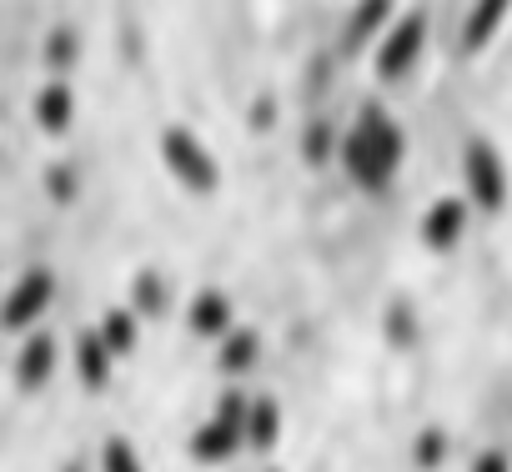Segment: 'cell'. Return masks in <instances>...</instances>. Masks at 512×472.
<instances>
[{"label": "cell", "instance_id": "6da1fadb", "mask_svg": "<svg viewBox=\"0 0 512 472\" xmlns=\"http://www.w3.org/2000/svg\"><path fill=\"white\" fill-rule=\"evenodd\" d=\"M402 156H407V136L397 126V116L382 106V101H362L357 106V121L347 126L342 136V176L362 191V196H382L397 171H402Z\"/></svg>", "mask_w": 512, "mask_h": 472}, {"label": "cell", "instance_id": "7a4b0ae2", "mask_svg": "<svg viewBox=\"0 0 512 472\" xmlns=\"http://www.w3.org/2000/svg\"><path fill=\"white\" fill-rule=\"evenodd\" d=\"M156 156H161V166L171 171L176 186H186L191 196H216V186H221L216 151H211L191 126H161V136H156Z\"/></svg>", "mask_w": 512, "mask_h": 472}, {"label": "cell", "instance_id": "3957f363", "mask_svg": "<svg viewBox=\"0 0 512 472\" xmlns=\"http://www.w3.org/2000/svg\"><path fill=\"white\" fill-rule=\"evenodd\" d=\"M246 412H251V397H246V392H221V397H216V412H211V417L191 432V442H186L191 462H201V467L231 462V457L246 447Z\"/></svg>", "mask_w": 512, "mask_h": 472}, {"label": "cell", "instance_id": "277c9868", "mask_svg": "<svg viewBox=\"0 0 512 472\" xmlns=\"http://www.w3.org/2000/svg\"><path fill=\"white\" fill-rule=\"evenodd\" d=\"M507 191H512V181H507V161H502V151L487 141V136H467L462 141V196L477 206V211H502L507 206Z\"/></svg>", "mask_w": 512, "mask_h": 472}, {"label": "cell", "instance_id": "5b68a950", "mask_svg": "<svg viewBox=\"0 0 512 472\" xmlns=\"http://www.w3.org/2000/svg\"><path fill=\"white\" fill-rule=\"evenodd\" d=\"M422 51H427V16H422V11H402V16L392 21V31L372 46V71H377V81H382V86H402V81L417 71Z\"/></svg>", "mask_w": 512, "mask_h": 472}, {"label": "cell", "instance_id": "8992f818", "mask_svg": "<svg viewBox=\"0 0 512 472\" xmlns=\"http://www.w3.org/2000/svg\"><path fill=\"white\" fill-rule=\"evenodd\" d=\"M51 302H56V272L51 267H31V272L16 277L0 322H6V332H16V337H31V332H41V317L51 312Z\"/></svg>", "mask_w": 512, "mask_h": 472}, {"label": "cell", "instance_id": "52a82bcc", "mask_svg": "<svg viewBox=\"0 0 512 472\" xmlns=\"http://www.w3.org/2000/svg\"><path fill=\"white\" fill-rule=\"evenodd\" d=\"M467 221H472V201L467 196H437L422 221H417V236L427 252H452L462 236H467Z\"/></svg>", "mask_w": 512, "mask_h": 472}, {"label": "cell", "instance_id": "ba28073f", "mask_svg": "<svg viewBox=\"0 0 512 472\" xmlns=\"http://www.w3.org/2000/svg\"><path fill=\"white\" fill-rule=\"evenodd\" d=\"M236 327H241V322H236V302H231L221 287H201V292L191 297V307H186V332H191V337L221 347Z\"/></svg>", "mask_w": 512, "mask_h": 472}, {"label": "cell", "instance_id": "9c48e42d", "mask_svg": "<svg viewBox=\"0 0 512 472\" xmlns=\"http://www.w3.org/2000/svg\"><path fill=\"white\" fill-rule=\"evenodd\" d=\"M56 362H61V342L56 332H31L21 337V352H16V387L21 392H41L51 377H56Z\"/></svg>", "mask_w": 512, "mask_h": 472}, {"label": "cell", "instance_id": "30bf717a", "mask_svg": "<svg viewBox=\"0 0 512 472\" xmlns=\"http://www.w3.org/2000/svg\"><path fill=\"white\" fill-rule=\"evenodd\" d=\"M71 367H76L81 392H106V387H111V377H116V352L101 342V332H96V327H86V332L76 337Z\"/></svg>", "mask_w": 512, "mask_h": 472}, {"label": "cell", "instance_id": "8fae6325", "mask_svg": "<svg viewBox=\"0 0 512 472\" xmlns=\"http://www.w3.org/2000/svg\"><path fill=\"white\" fill-rule=\"evenodd\" d=\"M507 6L502 0H482V6H467V16H462V31H457V46H462V56H482L492 41H497V31L507 26Z\"/></svg>", "mask_w": 512, "mask_h": 472}, {"label": "cell", "instance_id": "7c38bea8", "mask_svg": "<svg viewBox=\"0 0 512 472\" xmlns=\"http://www.w3.org/2000/svg\"><path fill=\"white\" fill-rule=\"evenodd\" d=\"M31 111H36V126H41L46 136H66L71 121H76V91H71V81H56V76H51V81L36 91Z\"/></svg>", "mask_w": 512, "mask_h": 472}, {"label": "cell", "instance_id": "4fadbf2b", "mask_svg": "<svg viewBox=\"0 0 512 472\" xmlns=\"http://www.w3.org/2000/svg\"><path fill=\"white\" fill-rule=\"evenodd\" d=\"M262 347H267V342H262V332L241 322V327L216 347V372H226V377H246L256 362H262Z\"/></svg>", "mask_w": 512, "mask_h": 472}, {"label": "cell", "instance_id": "5bb4252c", "mask_svg": "<svg viewBox=\"0 0 512 472\" xmlns=\"http://www.w3.org/2000/svg\"><path fill=\"white\" fill-rule=\"evenodd\" d=\"M297 156H302V166H312V171H322V166L342 161V131H337L327 116H312V121L302 126Z\"/></svg>", "mask_w": 512, "mask_h": 472}, {"label": "cell", "instance_id": "9a60e30c", "mask_svg": "<svg viewBox=\"0 0 512 472\" xmlns=\"http://www.w3.org/2000/svg\"><path fill=\"white\" fill-rule=\"evenodd\" d=\"M96 332H101V342L116 352V362H126V357L141 347V317H136L131 307H106V312L96 317Z\"/></svg>", "mask_w": 512, "mask_h": 472}, {"label": "cell", "instance_id": "2e32d148", "mask_svg": "<svg viewBox=\"0 0 512 472\" xmlns=\"http://www.w3.org/2000/svg\"><path fill=\"white\" fill-rule=\"evenodd\" d=\"M277 442H282V402H277V397H251L246 447H251V452H272Z\"/></svg>", "mask_w": 512, "mask_h": 472}, {"label": "cell", "instance_id": "e0dca14e", "mask_svg": "<svg viewBox=\"0 0 512 472\" xmlns=\"http://www.w3.org/2000/svg\"><path fill=\"white\" fill-rule=\"evenodd\" d=\"M141 322H156V317H166V307H171V287H166V277L156 272V267H141L136 277H131V302H126Z\"/></svg>", "mask_w": 512, "mask_h": 472}, {"label": "cell", "instance_id": "ac0fdd59", "mask_svg": "<svg viewBox=\"0 0 512 472\" xmlns=\"http://www.w3.org/2000/svg\"><path fill=\"white\" fill-rule=\"evenodd\" d=\"M392 21H397V11H392V6H382V0H377V6H357V11L347 16V36H342V41H347V51H357V46H362V41H372V36L382 41V36L392 31Z\"/></svg>", "mask_w": 512, "mask_h": 472}, {"label": "cell", "instance_id": "d6986e66", "mask_svg": "<svg viewBox=\"0 0 512 472\" xmlns=\"http://www.w3.org/2000/svg\"><path fill=\"white\" fill-rule=\"evenodd\" d=\"M447 452H452V437H447V427H437V422L417 427V437H412V447H407V457H412L417 472H442Z\"/></svg>", "mask_w": 512, "mask_h": 472}, {"label": "cell", "instance_id": "ffe728a7", "mask_svg": "<svg viewBox=\"0 0 512 472\" xmlns=\"http://www.w3.org/2000/svg\"><path fill=\"white\" fill-rule=\"evenodd\" d=\"M382 337H387V347H397V352H412V347H417V307H412L407 297H392V302H387V312H382Z\"/></svg>", "mask_w": 512, "mask_h": 472}, {"label": "cell", "instance_id": "44dd1931", "mask_svg": "<svg viewBox=\"0 0 512 472\" xmlns=\"http://www.w3.org/2000/svg\"><path fill=\"white\" fill-rule=\"evenodd\" d=\"M46 66L56 71V81H66L71 66H81V36L71 26H51V36H46Z\"/></svg>", "mask_w": 512, "mask_h": 472}, {"label": "cell", "instance_id": "7402d4cb", "mask_svg": "<svg viewBox=\"0 0 512 472\" xmlns=\"http://www.w3.org/2000/svg\"><path fill=\"white\" fill-rule=\"evenodd\" d=\"M96 472H146V462H141V452H136L131 437H106V442H101V467H96Z\"/></svg>", "mask_w": 512, "mask_h": 472}, {"label": "cell", "instance_id": "603a6c76", "mask_svg": "<svg viewBox=\"0 0 512 472\" xmlns=\"http://www.w3.org/2000/svg\"><path fill=\"white\" fill-rule=\"evenodd\" d=\"M46 196H51L56 206H71V201L81 196V171H76L71 161H56V166L46 171Z\"/></svg>", "mask_w": 512, "mask_h": 472}, {"label": "cell", "instance_id": "cb8c5ba5", "mask_svg": "<svg viewBox=\"0 0 512 472\" xmlns=\"http://www.w3.org/2000/svg\"><path fill=\"white\" fill-rule=\"evenodd\" d=\"M472 472H512V452H502V447H482V452L472 457Z\"/></svg>", "mask_w": 512, "mask_h": 472}, {"label": "cell", "instance_id": "d4e9b609", "mask_svg": "<svg viewBox=\"0 0 512 472\" xmlns=\"http://www.w3.org/2000/svg\"><path fill=\"white\" fill-rule=\"evenodd\" d=\"M61 472H86V467H81V462H66V467H61Z\"/></svg>", "mask_w": 512, "mask_h": 472}]
</instances>
